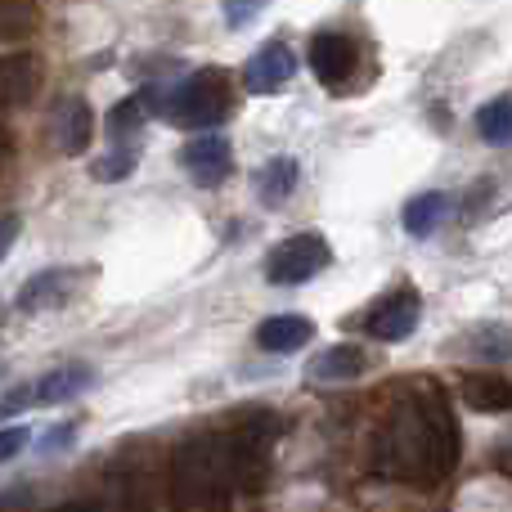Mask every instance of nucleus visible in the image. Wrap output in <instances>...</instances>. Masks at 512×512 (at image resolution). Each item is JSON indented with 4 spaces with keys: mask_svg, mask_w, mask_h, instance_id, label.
Instances as JSON below:
<instances>
[{
    "mask_svg": "<svg viewBox=\"0 0 512 512\" xmlns=\"http://www.w3.org/2000/svg\"><path fill=\"white\" fill-rule=\"evenodd\" d=\"M315 337V324L306 315H270L261 328H256V342L261 351H274V355H292Z\"/></svg>",
    "mask_w": 512,
    "mask_h": 512,
    "instance_id": "11",
    "label": "nucleus"
},
{
    "mask_svg": "<svg viewBox=\"0 0 512 512\" xmlns=\"http://www.w3.org/2000/svg\"><path fill=\"white\" fill-rule=\"evenodd\" d=\"M158 113V95L153 90H135V95H126L122 104L108 113V131H113V140H122V135H135L144 126V117Z\"/></svg>",
    "mask_w": 512,
    "mask_h": 512,
    "instance_id": "16",
    "label": "nucleus"
},
{
    "mask_svg": "<svg viewBox=\"0 0 512 512\" xmlns=\"http://www.w3.org/2000/svg\"><path fill=\"white\" fill-rule=\"evenodd\" d=\"M292 72H297L292 50H288V45H279V41H270V45H261V50L248 59V68H243V86H248L252 95H270V90L288 86Z\"/></svg>",
    "mask_w": 512,
    "mask_h": 512,
    "instance_id": "7",
    "label": "nucleus"
},
{
    "mask_svg": "<svg viewBox=\"0 0 512 512\" xmlns=\"http://www.w3.org/2000/svg\"><path fill=\"white\" fill-rule=\"evenodd\" d=\"M72 288H77V270H41L18 288L14 306L23 310V315H41V310L63 306V301L72 297Z\"/></svg>",
    "mask_w": 512,
    "mask_h": 512,
    "instance_id": "10",
    "label": "nucleus"
},
{
    "mask_svg": "<svg viewBox=\"0 0 512 512\" xmlns=\"http://www.w3.org/2000/svg\"><path fill=\"white\" fill-rule=\"evenodd\" d=\"M297 158H270L261 171H256V194L265 198V203H283V198L297 189Z\"/></svg>",
    "mask_w": 512,
    "mask_h": 512,
    "instance_id": "17",
    "label": "nucleus"
},
{
    "mask_svg": "<svg viewBox=\"0 0 512 512\" xmlns=\"http://www.w3.org/2000/svg\"><path fill=\"white\" fill-rule=\"evenodd\" d=\"M328 261H333V252H328L324 234H292L265 256V279L292 288V283H306L319 270H328Z\"/></svg>",
    "mask_w": 512,
    "mask_h": 512,
    "instance_id": "4",
    "label": "nucleus"
},
{
    "mask_svg": "<svg viewBox=\"0 0 512 512\" xmlns=\"http://www.w3.org/2000/svg\"><path fill=\"white\" fill-rule=\"evenodd\" d=\"M234 450L230 436L207 432L171 454V504L176 508H225L234 495Z\"/></svg>",
    "mask_w": 512,
    "mask_h": 512,
    "instance_id": "2",
    "label": "nucleus"
},
{
    "mask_svg": "<svg viewBox=\"0 0 512 512\" xmlns=\"http://www.w3.org/2000/svg\"><path fill=\"white\" fill-rule=\"evenodd\" d=\"M36 27V9L18 0H0V36H27Z\"/></svg>",
    "mask_w": 512,
    "mask_h": 512,
    "instance_id": "20",
    "label": "nucleus"
},
{
    "mask_svg": "<svg viewBox=\"0 0 512 512\" xmlns=\"http://www.w3.org/2000/svg\"><path fill=\"white\" fill-rule=\"evenodd\" d=\"M135 171V153H126V149H117V153H108L104 162H95V180H122V176H131Z\"/></svg>",
    "mask_w": 512,
    "mask_h": 512,
    "instance_id": "22",
    "label": "nucleus"
},
{
    "mask_svg": "<svg viewBox=\"0 0 512 512\" xmlns=\"http://www.w3.org/2000/svg\"><path fill=\"white\" fill-rule=\"evenodd\" d=\"M5 153H9V131L0 126V158H5Z\"/></svg>",
    "mask_w": 512,
    "mask_h": 512,
    "instance_id": "28",
    "label": "nucleus"
},
{
    "mask_svg": "<svg viewBox=\"0 0 512 512\" xmlns=\"http://www.w3.org/2000/svg\"><path fill=\"white\" fill-rule=\"evenodd\" d=\"M418 319H423V301H418V292H391V297L373 310L369 333L378 337V342H405V337L418 328Z\"/></svg>",
    "mask_w": 512,
    "mask_h": 512,
    "instance_id": "8",
    "label": "nucleus"
},
{
    "mask_svg": "<svg viewBox=\"0 0 512 512\" xmlns=\"http://www.w3.org/2000/svg\"><path fill=\"white\" fill-rule=\"evenodd\" d=\"M18 230H23V221H18V216H0V261H5L9 248L18 243Z\"/></svg>",
    "mask_w": 512,
    "mask_h": 512,
    "instance_id": "26",
    "label": "nucleus"
},
{
    "mask_svg": "<svg viewBox=\"0 0 512 512\" xmlns=\"http://www.w3.org/2000/svg\"><path fill=\"white\" fill-rule=\"evenodd\" d=\"M90 382H95L90 364H63V369L45 373L41 382H32V391H36V405H63V400L81 396Z\"/></svg>",
    "mask_w": 512,
    "mask_h": 512,
    "instance_id": "13",
    "label": "nucleus"
},
{
    "mask_svg": "<svg viewBox=\"0 0 512 512\" xmlns=\"http://www.w3.org/2000/svg\"><path fill=\"white\" fill-rule=\"evenodd\" d=\"M463 400L477 414H504V409H512V382L495 378V373H468L463 378Z\"/></svg>",
    "mask_w": 512,
    "mask_h": 512,
    "instance_id": "14",
    "label": "nucleus"
},
{
    "mask_svg": "<svg viewBox=\"0 0 512 512\" xmlns=\"http://www.w3.org/2000/svg\"><path fill=\"white\" fill-rule=\"evenodd\" d=\"M445 212H450V198L445 194H418L409 198L405 216H400V225H405V234H414V239H427V234H436V225L445 221Z\"/></svg>",
    "mask_w": 512,
    "mask_h": 512,
    "instance_id": "15",
    "label": "nucleus"
},
{
    "mask_svg": "<svg viewBox=\"0 0 512 512\" xmlns=\"http://www.w3.org/2000/svg\"><path fill=\"white\" fill-rule=\"evenodd\" d=\"M472 342L481 346L477 355H490V360H508L512 355V333H504V328H481Z\"/></svg>",
    "mask_w": 512,
    "mask_h": 512,
    "instance_id": "21",
    "label": "nucleus"
},
{
    "mask_svg": "<svg viewBox=\"0 0 512 512\" xmlns=\"http://www.w3.org/2000/svg\"><path fill=\"white\" fill-rule=\"evenodd\" d=\"M54 512H104L99 504H90V499H81V504H68V508H54Z\"/></svg>",
    "mask_w": 512,
    "mask_h": 512,
    "instance_id": "27",
    "label": "nucleus"
},
{
    "mask_svg": "<svg viewBox=\"0 0 512 512\" xmlns=\"http://www.w3.org/2000/svg\"><path fill=\"white\" fill-rule=\"evenodd\" d=\"M477 135L486 144H512V99H490L477 113Z\"/></svg>",
    "mask_w": 512,
    "mask_h": 512,
    "instance_id": "19",
    "label": "nucleus"
},
{
    "mask_svg": "<svg viewBox=\"0 0 512 512\" xmlns=\"http://www.w3.org/2000/svg\"><path fill=\"white\" fill-rule=\"evenodd\" d=\"M315 373L319 382H342V378H355V373H364V355L355 351V346H333V351H324L315 360Z\"/></svg>",
    "mask_w": 512,
    "mask_h": 512,
    "instance_id": "18",
    "label": "nucleus"
},
{
    "mask_svg": "<svg viewBox=\"0 0 512 512\" xmlns=\"http://www.w3.org/2000/svg\"><path fill=\"white\" fill-rule=\"evenodd\" d=\"M378 472L396 481H418L432 486L445 472H454L459 463V432L454 418L445 414V405L436 396H409L391 409L387 427L378 436Z\"/></svg>",
    "mask_w": 512,
    "mask_h": 512,
    "instance_id": "1",
    "label": "nucleus"
},
{
    "mask_svg": "<svg viewBox=\"0 0 512 512\" xmlns=\"http://www.w3.org/2000/svg\"><path fill=\"white\" fill-rule=\"evenodd\" d=\"M225 5V23L230 27H243V23H252L256 14L265 9V0H221Z\"/></svg>",
    "mask_w": 512,
    "mask_h": 512,
    "instance_id": "23",
    "label": "nucleus"
},
{
    "mask_svg": "<svg viewBox=\"0 0 512 512\" xmlns=\"http://www.w3.org/2000/svg\"><path fill=\"white\" fill-rule=\"evenodd\" d=\"M41 86V63L32 54H0V104H27Z\"/></svg>",
    "mask_w": 512,
    "mask_h": 512,
    "instance_id": "12",
    "label": "nucleus"
},
{
    "mask_svg": "<svg viewBox=\"0 0 512 512\" xmlns=\"http://www.w3.org/2000/svg\"><path fill=\"white\" fill-rule=\"evenodd\" d=\"M355 68V45L342 32H319L310 41V72L324 81L328 90H337Z\"/></svg>",
    "mask_w": 512,
    "mask_h": 512,
    "instance_id": "9",
    "label": "nucleus"
},
{
    "mask_svg": "<svg viewBox=\"0 0 512 512\" xmlns=\"http://www.w3.org/2000/svg\"><path fill=\"white\" fill-rule=\"evenodd\" d=\"M50 131H54V144H59V153L77 158V153H86L90 140H95V113H90V104L81 95H68L59 108H54Z\"/></svg>",
    "mask_w": 512,
    "mask_h": 512,
    "instance_id": "6",
    "label": "nucleus"
},
{
    "mask_svg": "<svg viewBox=\"0 0 512 512\" xmlns=\"http://www.w3.org/2000/svg\"><path fill=\"white\" fill-rule=\"evenodd\" d=\"M180 167L189 171V180L203 189H216L234 167V149L225 135H194V140L180 149Z\"/></svg>",
    "mask_w": 512,
    "mask_h": 512,
    "instance_id": "5",
    "label": "nucleus"
},
{
    "mask_svg": "<svg viewBox=\"0 0 512 512\" xmlns=\"http://www.w3.org/2000/svg\"><path fill=\"white\" fill-rule=\"evenodd\" d=\"M234 108V90L230 77L216 68H203L194 77H185L176 90L158 99V117H167L171 126H185V131H212L216 122H225Z\"/></svg>",
    "mask_w": 512,
    "mask_h": 512,
    "instance_id": "3",
    "label": "nucleus"
},
{
    "mask_svg": "<svg viewBox=\"0 0 512 512\" xmlns=\"http://www.w3.org/2000/svg\"><path fill=\"white\" fill-rule=\"evenodd\" d=\"M23 445H27L23 427H0V463L18 459V454H23Z\"/></svg>",
    "mask_w": 512,
    "mask_h": 512,
    "instance_id": "24",
    "label": "nucleus"
},
{
    "mask_svg": "<svg viewBox=\"0 0 512 512\" xmlns=\"http://www.w3.org/2000/svg\"><path fill=\"white\" fill-rule=\"evenodd\" d=\"M27 405H36V391H32V382H27L23 391H9L5 400H0V418H9V414H18V409H27Z\"/></svg>",
    "mask_w": 512,
    "mask_h": 512,
    "instance_id": "25",
    "label": "nucleus"
}]
</instances>
